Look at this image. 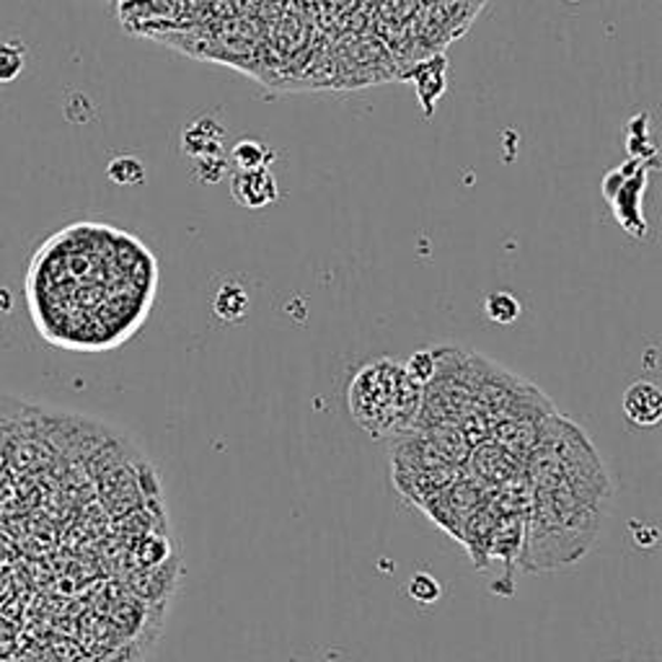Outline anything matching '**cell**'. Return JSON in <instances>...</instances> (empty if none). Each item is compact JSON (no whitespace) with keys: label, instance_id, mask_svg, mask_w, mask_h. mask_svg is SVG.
I'll return each instance as SVG.
<instances>
[{"label":"cell","instance_id":"6da1fadb","mask_svg":"<svg viewBox=\"0 0 662 662\" xmlns=\"http://www.w3.org/2000/svg\"><path fill=\"white\" fill-rule=\"evenodd\" d=\"M605 504L570 487L533 492L525 510L518 564L525 572H551L580 562L601 533Z\"/></svg>","mask_w":662,"mask_h":662},{"label":"cell","instance_id":"7a4b0ae2","mask_svg":"<svg viewBox=\"0 0 662 662\" xmlns=\"http://www.w3.org/2000/svg\"><path fill=\"white\" fill-rule=\"evenodd\" d=\"M424 385L393 358H375L354 370L347 385V407L354 424L370 438H399L417 428Z\"/></svg>","mask_w":662,"mask_h":662},{"label":"cell","instance_id":"3957f363","mask_svg":"<svg viewBox=\"0 0 662 662\" xmlns=\"http://www.w3.org/2000/svg\"><path fill=\"white\" fill-rule=\"evenodd\" d=\"M469 461L474 463V479L482 484L490 487H500L510 479L518 477V463L523 461L520 455H515L508 448L496 443V440H482L477 443V451L469 453ZM467 461V463H469Z\"/></svg>","mask_w":662,"mask_h":662},{"label":"cell","instance_id":"277c9868","mask_svg":"<svg viewBox=\"0 0 662 662\" xmlns=\"http://www.w3.org/2000/svg\"><path fill=\"white\" fill-rule=\"evenodd\" d=\"M626 420L636 428H658L662 420V391L652 381H634L621 399Z\"/></svg>","mask_w":662,"mask_h":662},{"label":"cell","instance_id":"5b68a950","mask_svg":"<svg viewBox=\"0 0 662 662\" xmlns=\"http://www.w3.org/2000/svg\"><path fill=\"white\" fill-rule=\"evenodd\" d=\"M231 192L243 208L262 210L278 200V181L270 169L235 171L231 177Z\"/></svg>","mask_w":662,"mask_h":662},{"label":"cell","instance_id":"8992f818","mask_svg":"<svg viewBox=\"0 0 662 662\" xmlns=\"http://www.w3.org/2000/svg\"><path fill=\"white\" fill-rule=\"evenodd\" d=\"M215 313L223 321H241L249 313V293L241 285H228L220 288V293L215 295Z\"/></svg>","mask_w":662,"mask_h":662},{"label":"cell","instance_id":"52a82bcc","mask_svg":"<svg viewBox=\"0 0 662 662\" xmlns=\"http://www.w3.org/2000/svg\"><path fill=\"white\" fill-rule=\"evenodd\" d=\"M484 313H487V319L494 321V324L508 327L520 317V303H518L515 295H510V293H504V290H500V293L487 295Z\"/></svg>","mask_w":662,"mask_h":662},{"label":"cell","instance_id":"ba28073f","mask_svg":"<svg viewBox=\"0 0 662 662\" xmlns=\"http://www.w3.org/2000/svg\"><path fill=\"white\" fill-rule=\"evenodd\" d=\"M231 161L235 171H251V169H267V161H272V153L267 151L262 143H254V140H243L233 148Z\"/></svg>","mask_w":662,"mask_h":662},{"label":"cell","instance_id":"9c48e42d","mask_svg":"<svg viewBox=\"0 0 662 662\" xmlns=\"http://www.w3.org/2000/svg\"><path fill=\"white\" fill-rule=\"evenodd\" d=\"M23 70V47L13 42L0 44V83H11Z\"/></svg>","mask_w":662,"mask_h":662},{"label":"cell","instance_id":"30bf717a","mask_svg":"<svg viewBox=\"0 0 662 662\" xmlns=\"http://www.w3.org/2000/svg\"><path fill=\"white\" fill-rule=\"evenodd\" d=\"M407 590H409V598H414L417 603H435V601H440V595H443L440 582L428 572L414 574V578L409 580Z\"/></svg>","mask_w":662,"mask_h":662},{"label":"cell","instance_id":"8fae6325","mask_svg":"<svg viewBox=\"0 0 662 662\" xmlns=\"http://www.w3.org/2000/svg\"><path fill=\"white\" fill-rule=\"evenodd\" d=\"M404 365H407L409 373H412L414 381H420L424 385L428 381H432V375H435V370H438L435 350H420V352H414L412 358H409L404 362Z\"/></svg>","mask_w":662,"mask_h":662},{"label":"cell","instance_id":"7c38bea8","mask_svg":"<svg viewBox=\"0 0 662 662\" xmlns=\"http://www.w3.org/2000/svg\"><path fill=\"white\" fill-rule=\"evenodd\" d=\"M566 3H580V0H566Z\"/></svg>","mask_w":662,"mask_h":662}]
</instances>
